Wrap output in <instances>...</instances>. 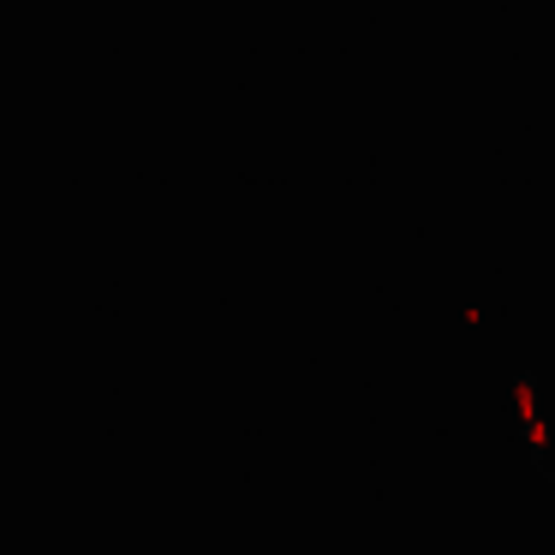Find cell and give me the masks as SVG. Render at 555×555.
<instances>
[{
	"instance_id": "1",
	"label": "cell",
	"mask_w": 555,
	"mask_h": 555,
	"mask_svg": "<svg viewBox=\"0 0 555 555\" xmlns=\"http://www.w3.org/2000/svg\"><path fill=\"white\" fill-rule=\"evenodd\" d=\"M514 436H519V448H526L531 472L555 478V448H550V424H543L538 376H531V371H519V376H514Z\"/></svg>"
}]
</instances>
